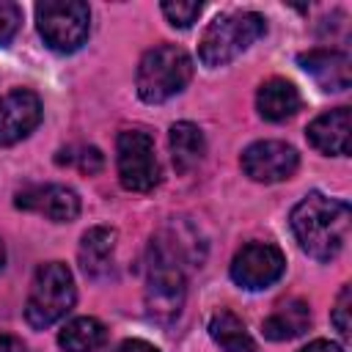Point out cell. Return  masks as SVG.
I'll return each instance as SVG.
<instances>
[{"mask_svg":"<svg viewBox=\"0 0 352 352\" xmlns=\"http://www.w3.org/2000/svg\"><path fill=\"white\" fill-rule=\"evenodd\" d=\"M289 223H292V231H294L300 248L311 258L333 261L349 239L352 209L346 201L330 198L324 192H308L292 209Z\"/></svg>","mask_w":352,"mask_h":352,"instance_id":"obj_1","label":"cell"},{"mask_svg":"<svg viewBox=\"0 0 352 352\" xmlns=\"http://www.w3.org/2000/svg\"><path fill=\"white\" fill-rule=\"evenodd\" d=\"M190 77H192L190 55L176 44H160L148 50L138 63V74H135L138 96L148 104L168 102L170 96L184 91Z\"/></svg>","mask_w":352,"mask_h":352,"instance_id":"obj_2","label":"cell"},{"mask_svg":"<svg viewBox=\"0 0 352 352\" xmlns=\"http://www.w3.org/2000/svg\"><path fill=\"white\" fill-rule=\"evenodd\" d=\"M264 30H267V22L256 11L220 14L204 30L198 44V58L204 66H226L239 52H245L256 38H261Z\"/></svg>","mask_w":352,"mask_h":352,"instance_id":"obj_3","label":"cell"},{"mask_svg":"<svg viewBox=\"0 0 352 352\" xmlns=\"http://www.w3.org/2000/svg\"><path fill=\"white\" fill-rule=\"evenodd\" d=\"M74 297H77V292H74L72 270L63 261L41 264L33 275L30 294H28V302H25L28 324L36 327V330H44V327L60 322L72 311Z\"/></svg>","mask_w":352,"mask_h":352,"instance_id":"obj_4","label":"cell"},{"mask_svg":"<svg viewBox=\"0 0 352 352\" xmlns=\"http://www.w3.org/2000/svg\"><path fill=\"white\" fill-rule=\"evenodd\" d=\"M36 28L55 52H74L91 30V8L82 0H44L36 6Z\"/></svg>","mask_w":352,"mask_h":352,"instance_id":"obj_5","label":"cell"},{"mask_svg":"<svg viewBox=\"0 0 352 352\" xmlns=\"http://www.w3.org/2000/svg\"><path fill=\"white\" fill-rule=\"evenodd\" d=\"M118 182L129 192H151L160 184V162L154 154V140L143 129H124L116 140Z\"/></svg>","mask_w":352,"mask_h":352,"instance_id":"obj_6","label":"cell"},{"mask_svg":"<svg viewBox=\"0 0 352 352\" xmlns=\"http://www.w3.org/2000/svg\"><path fill=\"white\" fill-rule=\"evenodd\" d=\"M184 302V272L179 261L151 245L148 278H146V308L154 319L170 322L179 316Z\"/></svg>","mask_w":352,"mask_h":352,"instance_id":"obj_7","label":"cell"},{"mask_svg":"<svg viewBox=\"0 0 352 352\" xmlns=\"http://www.w3.org/2000/svg\"><path fill=\"white\" fill-rule=\"evenodd\" d=\"M286 270L283 253L270 242H248L231 261V278L242 289H267Z\"/></svg>","mask_w":352,"mask_h":352,"instance_id":"obj_8","label":"cell"},{"mask_svg":"<svg viewBox=\"0 0 352 352\" xmlns=\"http://www.w3.org/2000/svg\"><path fill=\"white\" fill-rule=\"evenodd\" d=\"M239 162H242L245 176H250L253 182L275 184V182L289 179L297 170L300 157H297L294 146H289L283 140H258L242 151Z\"/></svg>","mask_w":352,"mask_h":352,"instance_id":"obj_9","label":"cell"},{"mask_svg":"<svg viewBox=\"0 0 352 352\" xmlns=\"http://www.w3.org/2000/svg\"><path fill=\"white\" fill-rule=\"evenodd\" d=\"M41 121V99L28 91L16 88L0 99V146H14L25 140Z\"/></svg>","mask_w":352,"mask_h":352,"instance_id":"obj_10","label":"cell"},{"mask_svg":"<svg viewBox=\"0 0 352 352\" xmlns=\"http://www.w3.org/2000/svg\"><path fill=\"white\" fill-rule=\"evenodd\" d=\"M16 206L44 214L55 223H69L80 214V198L72 187L63 184H36L22 192H16Z\"/></svg>","mask_w":352,"mask_h":352,"instance_id":"obj_11","label":"cell"},{"mask_svg":"<svg viewBox=\"0 0 352 352\" xmlns=\"http://www.w3.org/2000/svg\"><path fill=\"white\" fill-rule=\"evenodd\" d=\"M305 135H308V143L322 154H336V157L349 154V135H352L349 107H336L330 113L316 116L308 124Z\"/></svg>","mask_w":352,"mask_h":352,"instance_id":"obj_12","label":"cell"},{"mask_svg":"<svg viewBox=\"0 0 352 352\" xmlns=\"http://www.w3.org/2000/svg\"><path fill=\"white\" fill-rule=\"evenodd\" d=\"M300 66L324 88V91H346L352 82L349 55L338 50H308L300 55Z\"/></svg>","mask_w":352,"mask_h":352,"instance_id":"obj_13","label":"cell"},{"mask_svg":"<svg viewBox=\"0 0 352 352\" xmlns=\"http://www.w3.org/2000/svg\"><path fill=\"white\" fill-rule=\"evenodd\" d=\"M300 91L289 82V80H280V77H272L267 80L258 94H256V110L264 121H286L292 118L297 110H300Z\"/></svg>","mask_w":352,"mask_h":352,"instance_id":"obj_14","label":"cell"},{"mask_svg":"<svg viewBox=\"0 0 352 352\" xmlns=\"http://www.w3.org/2000/svg\"><path fill=\"white\" fill-rule=\"evenodd\" d=\"M113 250H116V228H110V226L88 228L80 239V264H82L85 275L99 278L102 272H107Z\"/></svg>","mask_w":352,"mask_h":352,"instance_id":"obj_15","label":"cell"},{"mask_svg":"<svg viewBox=\"0 0 352 352\" xmlns=\"http://www.w3.org/2000/svg\"><path fill=\"white\" fill-rule=\"evenodd\" d=\"M308 322H311V311L302 300H286L280 302L261 324L264 336L270 341H289V338H297L308 330Z\"/></svg>","mask_w":352,"mask_h":352,"instance_id":"obj_16","label":"cell"},{"mask_svg":"<svg viewBox=\"0 0 352 352\" xmlns=\"http://www.w3.org/2000/svg\"><path fill=\"white\" fill-rule=\"evenodd\" d=\"M204 154H206V140L195 124L179 121L170 126V157H173L176 170L182 173L192 170L204 160Z\"/></svg>","mask_w":352,"mask_h":352,"instance_id":"obj_17","label":"cell"},{"mask_svg":"<svg viewBox=\"0 0 352 352\" xmlns=\"http://www.w3.org/2000/svg\"><path fill=\"white\" fill-rule=\"evenodd\" d=\"M107 338V330L99 319L94 316H77L72 319L60 336H58V344L63 352H96Z\"/></svg>","mask_w":352,"mask_h":352,"instance_id":"obj_18","label":"cell"},{"mask_svg":"<svg viewBox=\"0 0 352 352\" xmlns=\"http://www.w3.org/2000/svg\"><path fill=\"white\" fill-rule=\"evenodd\" d=\"M209 336L214 338V344H220L226 352H258L256 341L250 338V333L245 330L242 319L234 316L231 311H217L209 319Z\"/></svg>","mask_w":352,"mask_h":352,"instance_id":"obj_19","label":"cell"},{"mask_svg":"<svg viewBox=\"0 0 352 352\" xmlns=\"http://www.w3.org/2000/svg\"><path fill=\"white\" fill-rule=\"evenodd\" d=\"M160 8H162V14L168 16V22L173 28H190L201 16L204 3H195V0H165Z\"/></svg>","mask_w":352,"mask_h":352,"instance_id":"obj_20","label":"cell"},{"mask_svg":"<svg viewBox=\"0 0 352 352\" xmlns=\"http://www.w3.org/2000/svg\"><path fill=\"white\" fill-rule=\"evenodd\" d=\"M58 162L63 165H77L82 173H99L102 170V165H104V160H102V151L99 148H94V146H82V148H77V154H72V157H58Z\"/></svg>","mask_w":352,"mask_h":352,"instance_id":"obj_21","label":"cell"},{"mask_svg":"<svg viewBox=\"0 0 352 352\" xmlns=\"http://www.w3.org/2000/svg\"><path fill=\"white\" fill-rule=\"evenodd\" d=\"M22 25V8L16 3L0 0V47H6Z\"/></svg>","mask_w":352,"mask_h":352,"instance_id":"obj_22","label":"cell"},{"mask_svg":"<svg viewBox=\"0 0 352 352\" xmlns=\"http://www.w3.org/2000/svg\"><path fill=\"white\" fill-rule=\"evenodd\" d=\"M349 311H352V289L344 286L341 294H338V300H336V308H333V314H330V322L336 324V330L341 333V338H349V327H352Z\"/></svg>","mask_w":352,"mask_h":352,"instance_id":"obj_23","label":"cell"},{"mask_svg":"<svg viewBox=\"0 0 352 352\" xmlns=\"http://www.w3.org/2000/svg\"><path fill=\"white\" fill-rule=\"evenodd\" d=\"M116 352H160L154 344H148V341H143V338H126V341H121L118 344V349Z\"/></svg>","mask_w":352,"mask_h":352,"instance_id":"obj_24","label":"cell"},{"mask_svg":"<svg viewBox=\"0 0 352 352\" xmlns=\"http://www.w3.org/2000/svg\"><path fill=\"white\" fill-rule=\"evenodd\" d=\"M300 352H344L338 344H333V341H324V338H316V341H311L308 346H302Z\"/></svg>","mask_w":352,"mask_h":352,"instance_id":"obj_25","label":"cell"},{"mask_svg":"<svg viewBox=\"0 0 352 352\" xmlns=\"http://www.w3.org/2000/svg\"><path fill=\"white\" fill-rule=\"evenodd\" d=\"M0 352H28V346L14 336H0Z\"/></svg>","mask_w":352,"mask_h":352,"instance_id":"obj_26","label":"cell"},{"mask_svg":"<svg viewBox=\"0 0 352 352\" xmlns=\"http://www.w3.org/2000/svg\"><path fill=\"white\" fill-rule=\"evenodd\" d=\"M3 264H6V248H3V242H0V270H3Z\"/></svg>","mask_w":352,"mask_h":352,"instance_id":"obj_27","label":"cell"}]
</instances>
